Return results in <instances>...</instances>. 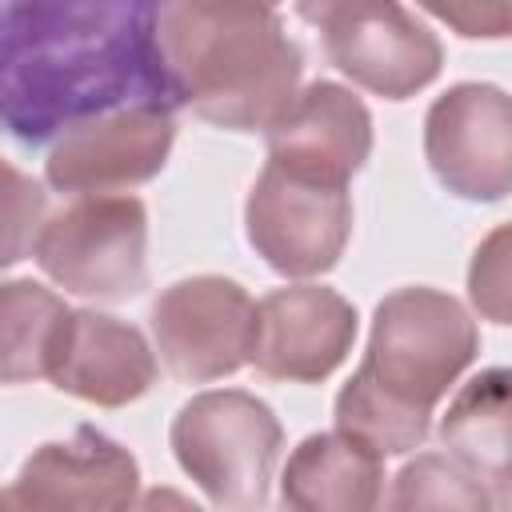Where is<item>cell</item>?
Returning a JSON list of instances; mask_svg holds the SVG:
<instances>
[{
  "label": "cell",
  "mask_w": 512,
  "mask_h": 512,
  "mask_svg": "<svg viewBox=\"0 0 512 512\" xmlns=\"http://www.w3.org/2000/svg\"><path fill=\"white\" fill-rule=\"evenodd\" d=\"M128 108H180L156 4L8 0L0 8V116L12 140L36 148Z\"/></svg>",
  "instance_id": "6da1fadb"
},
{
  "label": "cell",
  "mask_w": 512,
  "mask_h": 512,
  "mask_svg": "<svg viewBox=\"0 0 512 512\" xmlns=\"http://www.w3.org/2000/svg\"><path fill=\"white\" fill-rule=\"evenodd\" d=\"M480 332L468 308L440 288H396L376 304L368 352L336 396V432L376 456L428 440L432 408L476 360Z\"/></svg>",
  "instance_id": "7a4b0ae2"
},
{
  "label": "cell",
  "mask_w": 512,
  "mask_h": 512,
  "mask_svg": "<svg viewBox=\"0 0 512 512\" xmlns=\"http://www.w3.org/2000/svg\"><path fill=\"white\" fill-rule=\"evenodd\" d=\"M156 36L176 100L216 128L268 132L300 96L304 56L268 4H156Z\"/></svg>",
  "instance_id": "3957f363"
},
{
  "label": "cell",
  "mask_w": 512,
  "mask_h": 512,
  "mask_svg": "<svg viewBox=\"0 0 512 512\" xmlns=\"http://www.w3.org/2000/svg\"><path fill=\"white\" fill-rule=\"evenodd\" d=\"M168 444L176 464L216 508H260L268 500L284 428L260 396L244 388H212L176 412Z\"/></svg>",
  "instance_id": "277c9868"
},
{
  "label": "cell",
  "mask_w": 512,
  "mask_h": 512,
  "mask_svg": "<svg viewBox=\"0 0 512 512\" xmlns=\"http://www.w3.org/2000/svg\"><path fill=\"white\" fill-rule=\"evenodd\" d=\"M40 272L84 300H128L148 288V212L136 196H80L44 220Z\"/></svg>",
  "instance_id": "5b68a950"
},
{
  "label": "cell",
  "mask_w": 512,
  "mask_h": 512,
  "mask_svg": "<svg viewBox=\"0 0 512 512\" xmlns=\"http://www.w3.org/2000/svg\"><path fill=\"white\" fill-rule=\"evenodd\" d=\"M296 16L316 24L324 40V56L344 76H352V84L384 100H408L440 76L444 64L440 36L404 4L320 0V4H300Z\"/></svg>",
  "instance_id": "8992f818"
},
{
  "label": "cell",
  "mask_w": 512,
  "mask_h": 512,
  "mask_svg": "<svg viewBox=\"0 0 512 512\" xmlns=\"http://www.w3.org/2000/svg\"><path fill=\"white\" fill-rule=\"evenodd\" d=\"M244 232L256 256L280 276L328 272L352 236L348 184H324L280 164H264L244 204Z\"/></svg>",
  "instance_id": "52a82bcc"
},
{
  "label": "cell",
  "mask_w": 512,
  "mask_h": 512,
  "mask_svg": "<svg viewBox=\"0 0 512 512\" xmlns=\"http://www.w3.org/2000/svg\"><path fill=\"white\" fill-rule=\"evenodd\" d=\"M152 336L164 368L184 384L232 376L252 364L256 304L228 276H188L152 300Z\"/></svg>",
  "instance_id": "ba28073f"
},
{
  "label": "cell",
  "mask_w": 512,
  "mask_h": 512,
  "mask_svg": "<svg viewBox=\"0 0 512 512\" xmlns=\"http://www.w3.org/2000/svg\"><path fill=\"white\" fill-rule=\"evenodd\" d=\"M424 156L460 200H504L512 192V96L496 84H452L424 116Z\"/></svg>",
  "instance_id": "9c48e42d"
},
{
  "label": "cell",
  "mask_w": 512,
  "mask_h": 512,
  "mask_svg": "<svg viewBox=\"0 0 512 512\" xmlns=\"http://www.w3.org/2000/svg\"><path fill=\"white\" fill-rule=\"evenodd\" d=\"M136 456L92 424L72 440L40 444L0 496V512H132L140 500Z\"/></svg>",
  "instance_id": "30bf717a"
},
{
  "label": "cell",
  "mask_w": 512,
  "mask_h": 512,
  "mask_svg": "<svg viewBox=\"0 0 512 512\" xmlns=\"http://www.w3.org/2000/svg\"><path fill=\"white\" fill-rule=\"evenodd\" d=\"M172 140L176 120L164 108L112 112L64 132L44 160V176L56 192L124 196V188L148 184L164 168Z\"/></svg>",
  "instance_id": "8fae6325"
},
{
  "label": "cell",
  "mask_w": 512,
  "mask_h": 512,
  "mask_svg": "<svg viewBox=\"0 0 512 512\" xmlns=\"http://www.w3.org/2000/svg\"><path fill=\"white\" fill-rule=\"evenodd\" d=\"M356 340V308L324 284L272 288L256 304L252 364L268 380L316 384L332 376Z\"/></svg>",
  "instance_id": "7c38bea8"
},
{
  "label": "cell",
  "mask_w": 512,
  "mask_h": 512,
  "mask_svg": "<svg viewBox=\"0 0 512 512\" xmlns=\"http://www.w3.org/2000/svg\"><path fill=\"white\" fill-rule=\"evenodd\" d=\"M372 152V116L364 100L332 80L308 84L288 112L268 128V164L288 172L348 184Z\"/></svg>",
  "instance_id": "4fadbf2b"
},
{
  "label": "cell",
  "mask_w": 512,
  "mask_h": 512,
  "mask_svg": "<svg viewBox=\"0 0 512 512\" xmlns=\"http://www.w3.org/2000/svg\"><path fill=\"white\" fill-rule=\"evenodd\" d=\"M48 380L96 408H124L152 388L156 356L140 328L84 308L72 312Z\"/></svg>",
  "instance_id": "5bb4252c"
},
{
  "label": "cell",
  "mask_w": 512,
  "mask_h": 512,
  "mask_svg": "<svg viewBox=\"0 0 512 512\" xmlns=\"http://www.w3.org/2000/svg\"><path fill=\"white\" fill-rule=\"evenodd\" d=\"M380 496L384 456L344 432L304 436L280 472L284 512H380Z\"/></svg>",
  "instance_id": "9a60e30c"
},
{
  "label": "cell",
  "mask_w": 512,
  "mask_h": 512,
  "mask_svg": "<svg viewBox=\"0 0 512 512\" xmlns=\"http://www.w3.org/2000/svg\"><path fill=\"white\" fill-rule=\"evenodd\" d=\"M440 440L452 460L488 480L512 476V368L476 372L448 404Z\"/></svg>",
  "instance_id": "2e32d148"
},
{
  "label": "cell",
  "mask_w": 512,
  "mask_h": 512,
  "mask_svg": "<svg viewBox=\"0 0 512 512\" xmlns=\"http://www.w3.org/2000/svg\"><path fill=\"white\" fill-rule=\"evenodd\" d=\"M72 308L36 280H8L0 288V376L24 384L48 376Z\"/></svg>",
  "instance_id": "e0dca14e"
},
{
  "label": "cell",
  "mask_w": 512,
  "mask_h": 512,
  "mask_svg": "<svg viewBox=\"0 0 512 512\" xmlns=\"http://www.w3.org/2000/svg\"><path fill=\"white\" fill-rule=\"evenodd\" d=\"M384 512H492V492L448 452H420L392 476Z\"/></svg>",
  "instance_id": "ac0fdd59"
},
{
  "label": "cell",
  "mask_w": 512,
  "mask_h": 512,
  "mask_svg": "<svg viewBox=\"0 0 512 512\" xmlns=\"http://www.w3.org/2000/svg\"><path fill=\"white\" fill-rule=\"evenodd\" d=\"M468 300L492 324H512V220L496 224L472 252Z\"/></svg>",
  "instance_id": "d6986e66"
},
{
  "label": "cell",
  "mask_w": 512,
  "mask_h": 512,
  "mask_svg": "<svg viewBox=\"0 0 512 512\" xmlns=\"http://www.w3.org/2000/svg\"><path fill=\"white\" fill-rule=\"evenodd\" d=\"M8 176V244H4V264H16L24 256V248L36 244L40 236V212H44V192L36 180L20 176L12 164L4 168Z\"/></svg>",
  "instance_id": "ffe728a7"
},
{
  "label": "cell",
  "mask_w": 512,
  "mask_h": 512,
  "mask_svg": "<svg viewBox=\"0 0 512 512\" xmlns=\"http://www.w3.org/2000/svg\"><path fill=\"white\" fill-rule=\"evenodd\" d=\"M428 16L444 20L448 28H456L460 36L468 40H500V36H512V4L508 0H428L424 4Z\"/></svg>",
  "instance_id": "44dd1931"
},
{
  "label": "cell",
  "mask_w": 512,
  "mask_h": 512,
  "mask_svg": "<svg viewBox=\"0 0 512 512\" xmlns=\"http://www.w3.org/2000/svg\"><path fill=\"white\" fill-rule=\"evenodd\" d=\"M132 512H204V508H200V504H192L180 488L156 484V488H148V492L132 504Z\"/></svg>",
  "instance_id": "7402d4cb"
},
{
  "label": "cell",
  "mask_w": 512,
  "mask_h": 512,
  "mask_svg": "<svg viewBox=\"0 0 512 512\" xmlns=\"http://www.w3.org/2000/svg\"><path fill=\"white\" fill-rule=\"evenodd\" d=\"M492 512H512V476H508V480H496V492H492Z\"/></svg>",
  "instance_id": "603a6c76"
}]
</instances>
